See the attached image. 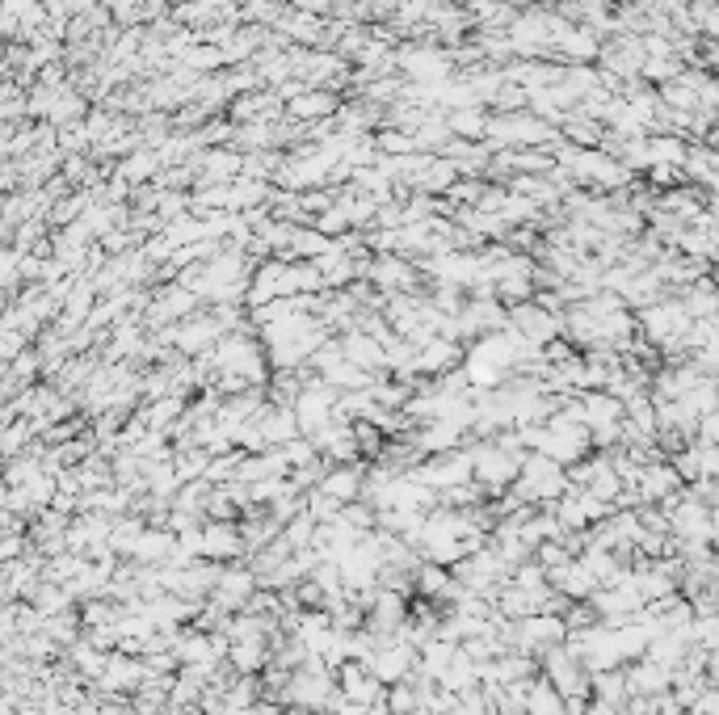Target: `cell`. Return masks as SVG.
<instances>
[{
  "label": "cell",
  "instance_id": "4fadbf2b",
  "mask_svg": "<svg viewBox=\"0 0 719 715\" xmlns=\"http://www.w3.org/2000/svg\"><path fill=\"white\" fill-rule=\"evenodd\" d=\"M244 535H240V522H207L202 526V556L228 564L236 556H244Z\"/></svg>",
  "mask_w": 719,
  "mask_h": 715
},
{
  "label": "cell",
  "instance_id": "ac0fdd59",
  "mask_svg": "<svg viewBox=\"0 0 719 715\" xmlns=\"http://www.w3.org/2000/svg\"><path fill=\"white\" fill-rule=\"evenodd\" d=\"M417 451L421 455H446V451H455V446L463 442V425H455V421H446V417H438V421H421V429H417Z\"/></svg>",
  "mask_w": 719,
  "mask_h": 715
},
{
  "label": "cell",
  "instance_id": "d6a6232c",
  "mask_svg": "<svg viewBox=\"0 0 719 715\" xmlns=\"http://www.w3.org/2000/svg\"><path fill=\"white\" fill-rule=\"evenodd\" d=\"M564 135L577 143V148H589V143H602V139H606V131H602V127H593L589 118H568Z\"/></svg>",
  "mask_w": 719,
  "mask_h": 715
},
{
  "label": "cell",
  "instance_id": "603a6c76",
  "mask_svg": "<svg viewBox=\"0 0 719 715\" xmlns=\"http://www.w3.org/2000/svg\"><path fill=\"white\" fill-rule=\"evenodd\" d=\"M143 530H148V522H143L139 514H122L114 518V530H110V551L118 560H131L135 556V547L143 539Z\"/></svg>",
  "mask_w": 719,
  "mask_h": 715
},
{
  "label": "cell",
  "instance_id": "74e56055",
  "mask_svg": "<svg viewBox=\"0 0 719 715\" xmlns=\"http://www.w3.org/2000/svg\"><path fill=\"white\" fill-rule=\"evenodd\" d=\"M295 5L307 13H324V9H337V0H295Z\"/></svg>",
  "mask_w": 719,
  "mask_h": 715
},
{
  "label": "cell",
  "instance_id": "d4e9b609",
  "mask_svg": "<svg viewBox=\"0 0 719 715\" xmlns=\"http://www.w3.org/2000/svg\"><path fill=\"white\" fill-rule=\"evenodd\" d=\"M366 278H371L379 291H400V286L413 282V270L404 265V257H383L375 265H366Z\"/></svg>",
  "mask_w": 719,
  "mask_h": 715
},
{
  "label": "cell",
  "instance_id": "836d02e7",
  "mask_svg": "<svg viewBox=\"0 0 719 715\" xmlns=\"http://www.w3.org/2000/svg\"><path fill=\"white\" fill-rule=\"evenodd\" d=\"M690 451H694V459H698V472H703V480H719V446L698 438Z\"/></svg>",
  "mask_w": 719,
  "mask_h": 715
},
{
  "label": "cell",
  "instance_id": "8fae6325",
  "mask_svg": "<svg viewBox=\"0 0 719 715\" xmlns=\"http://www.w3.org/2000/svg\"><path fill=\"white\" fill-rule=\"evenodd\" d=\"M337 682H341L345 699L358 703V707H371V703H383V699H387V686H383L362 661H345V665L337 669Z\"/></svg>",
  "mask_w": 719,
  "mask_h": 715
},
{
  "label": "cell",
  "instance_id": "44dd1931",
  "mask_svg": "<svg viewBox=\"0 0 719 715\" xmlns=\"http://www.w3.org/2000/svg\"><path fill=\"white\" fill-rule=\"evenodd\" d=\"M274 661V648L270 640H236L228 652V665L236 673H265V665Z\"/></svg>",
  "mask_w": 719,
  "mask_h": 715
},
{
  "label": "cell",
  "instance_id": "8d00e7d4",
  "mask_svg": "<svg viewBox=\"0 0 719 715\" xmlns=\"http://www.w3.org/2000/svg\"><path fill=\"white\" fill-rule=\"evenodd\" d=\"M698 438H703V442H715V446H719V408H715V413H707L703 421H698Z\"/></svg>",
  "mask_w": 719,
  "mask_h": 715
},
{
  "label": "cell",
  "instance_id": "5bb4252c",
  "mask_svg": "<svg viewBox=\"0 0 719 715\" xmlns=\"http://www.w3.org/2000/svg\"><path fill=\"white\" fill-rule=\"evenodd\" d=\"M316 488H320V493H328L333 501H341V505H354L366 493V472H362L358 463H337V467H328Z\"/></svg>",
  "mask_w": 719,
  "mask_h": 715
},
{
  "label": "cell",
  "instance_id": "1f68e13d",
  "mask_svg": "<svg viewBox=\"0 0 719 715\" xmlns=\"http://www.w3.org/2000/svg\"><path fill=\"white\" fill-rule=\"evenodd\" d=\"M278 30H282V34H291V38H307V43H316V38H320V22H316V13H307V9L278 17Z\"/></svg>",
  "mask_w": 719,
  "mask_h": 715
},
{
  "label": "cell",
  "instance_id": "4dcf8cb0",
  "mask_svg": "<svg viewBox=\"0 0 719 715\" xmlns=\"http://www.w3.org/2000/svg\"><path fill=\"white\" fill-rule=\"evenodd\" d=\"M648 156L652 165H686V139H673V135H661V139H648Z\"/></svg>",
  "mask_w": 719,
  "mask_h": 715
},
{
  "label": "cell",
  "instance_id": "d590c367",
  "mask_svg": "<svg viewBox=\"0 0 719 715\" xmlns=\"http://www.w3.org/2000/svg\"><path fill=\"white\" fill-rule=\"evenodd\" d=\"M619 715H661V694H631Z\"/></svg>",
  "mask_w": 719,
  "mask_h": 715
},
{
  "label": "cell",
  "instance_id": "83f0119b",
  "mask_svg": "<svg viewBox=\"0 0 719 715\" xmlns=\"http://www.w3.org/2000/svg\"><path fill=\"white\" fill-rule=\"evenodd\" d=\"M446 122H450V131L463 135V139H484V135H488V118H484V110H480V106L450 110V114H446Z\"/></svg>",
  "mask_w": 719,
  "mask_h": 715
},
{
  "label": "cell",
  "instance_id": "7bdbcfd3",
  "mask_svg": "<svg viewBox=\"0 0 719 715\" xmlns=\"http://www.w3.org/2000/svg\"><path fill=\"white\" fill-rule=\"evenodd\" d=\"M715 5H719V0H715Z\"/></svg>",
  "mask_w": 719,
  "mask_h": 715
},
{
  "label": "cell",
  "instance_id": "2e32d148",
  "mask_svg": "<svg viewBox=\"0 0 719 715\" xmlns=\"http://www.w3.org/2000/svg\"><path fill=\"white\" fill-rule=\"evenodd\" d=\"M627 682H631V694H669L673 690V669L652 661V657H640L627 665Z\"/></svg>",
  "mask_w": 719,
  "mask_h": 715
},
{
  "label": "cell",
  "instance_id": "e0dca14e",
  "mask_svg": "<svg viewBox=\"0 0 719 715\" xmlns=\"http://www.w3.org/2000/svg\"><path fill=\"white\" fill-rule=\"evenodd\" d=\"M463 350H459V341H450V337H434V341H425L421 350H417V371L421 375H450L459 366Z\"/></svg>",
  "mask_w": 719,
  "mask_h": 715
},
{
  "label": "cell",
  "instance_id": "9a60e30c",
  "mask_svg": "<svg viewBox=\"0 0 719 715\" xmlns=\"http://www.w3.org/2000/svg\"><path fill=\"white\" fill-rule=\"evenodd\" d=\"M581 408H585L589 434H602V429H614V425L627 421V404L619 396H610V392H585Z\"/></svg>",
  "mask_w": 719,
  "mask_h": 715
},
{
  "label": "cell",
  "instance_id": "7402d4cb",
  "mask_svg": "<svg viewBox=\"0 0 719 715\" xmlns=\"http://www.w3.org/2000/svg\"><path fill=\"white\" fill-rule=\"evenodd\" d=\"M341 350H345L349 362H358L362 371H375V366L387 362V345H383L379 337H371V333H349V337L341 341Z\"/></svg>",
  "mask_w": 719,
  "mask_h": 715
},
{
  "label": "cell",
  "instance_id": "8992f818",
  "mask_svg": "<svg viewBox=\"0 0 719 715\" xmlns=\"http://www.w3.org/2000/svg\"><path fill=\"white\" fill-rule=\"evenodd\" d=\"M543 673L551 678V686L564 694V699H593V673H589V665L568 644L547 652V657H543Z\"/></svg>",
  "mask_w": 719,
  "mask_h": 715
},
{
  "label": "cell",
  "instance_id": "4316f807",
  "mask_svg": "<svg viewBox=\"0 0 719 715\" xmlns=\"http://www.w3.org/2000/svg\"><path fill=\"white\" fill-rule=\"evenodd\" d=\"M328 110H337V101H333V93H299L295 101H286V114L291 118H316V122H324V114Z\"/></svg>",
  "mask_w": 719,
  "mask_h": 715
},
{
  "label": "cell",
  "instance_id": "e575fe53",
  "mask_svg": "<svg viewBox=\"0 0 719 715\" xmlns=\"http://www.w3.org/2000/svg\"><path fill=\"white\" fill-rule=\"evenodd\" d=\"M156 165H160V156H152V152H139V156H131V160H122V177L127 181H143L148 173H156Z\"/></svg>",
  "mask_w": 719,
  "mask_h": 715
},
{
  "label": "cell",
  "instance_id": "277c9868",
  "mask_svg": "<svg viewBox=\"0 0 719 715\" xmlns=\"http://www.w3.org/2000/svg\"><path fill=\"white\" fill-rule=\"evenodd\" d=\"M690 324L694 316L686 312V303L682 299H661V303H652V308L640 312V333L652 341V345H661V350H686V333H690Z\"/></svg>",
  "mask_w": 719,
  "mask_h": 715
},
{
  "label": "cell",
  "instance_id": "7a4b0ae2",
  "mask_svg": "<svg viewBox=\"0 0 719 715\" xmlns=\"http://www.w3.org/2000/svg\"><path fill=\"white\" fill-rule=\"evenodd\" d=\"M522 459L526 451H509L501 438H484L471 446V467H476V484L480 488H492V493H501V488H513L522 476Z\"/></svg>",
  "mask_w": 719,
  "mask_h": 715
},
{
  "label": "cell",
  "instance_id": "3957f363",
  "mask_svg": "<svg viewBox=\"0 0 719 715\" xmlns=\"http://www.w3.org/2000/svg\"><path fill=\"white\" fill-rule=\"evenodd\" d=\"M505 640L513 652H526V657H547L551 648L568 644V623L564 615H530L518 623H505Z\"/></svg>",
  "mask_w": 719,
  "mask_h": 715
},
{
  "label": "cell",
  "instance_id": "52a82bcc",
  "mask_svg": "<svg viewBox=\"0 0 719 715\" xmlns=\"http://www.w3.org/2000/svg\"><path fill=\"white\" fill-rule=\"evenodd\" d=\"M148 682V661L143 657H131V652H110V665L106 673L93 682V694H139V686Z\"/></svg>",
  "mask_w": 719,
  "mask_h": 715
},
{
  "label": "cell",
  "instance_id": "60d3db41",
  "mask_svg": "<svg viewBox=\"0 0 719 715\" xmlns=\"http://www.w3.org/2000/svg\"><path fill=\"white\" fill-rule=\"evenodd\" d=\"M106 5H110V9H114V5H118V0H106Z\"/></svg>",
  "mask_w": 719,
  "mask_h": 715
},
{
  "label": "cell",
  "instance_id": "ba28073f",
  "mask_svg": "<svg viewBox=\"0 0 719 715\" xmlns=\"http://www.w3.org/2000/svg\"><path fill=\"white\" fill-rule=\"evenodd\" d=\"M261 589V581H257V572H253V564H223V577H219V585H215V594L207 598V602H215V606H223L228 615H240L244 606L253 602V594Z\"/></svg>",
  "mask_w": 719,
  "mask_h": 715
},
{
  "label": "cell",
  "instance_id": "6da1fadb",
  "mask_svg": "<svg viewBox=\"0 0 719 715\" xmlns=\"http://www.w3.org/2000/svg\"><path fill=\"white\" fill-rule=\"evenodd\" d=\"M568 467L547 459L543 451H526L522 459V476L513 484V497L526 501V505H556L568 493Z\"/></svg>",
  "mask_w": 719,
  "mask_h": 715
},
{
  "label": "cell",
  "instance_id": "d6986e66",
  "mask_svg": "<svg viewBox=\"0 0 719 715\" xmlns=\"http://www.w3.org/2000/svg\"><path fill=\"white\" fill-rule=\"evenodd\" d=\"M627 699H631L627 665L593 673V703H598V707H606V711H623V703H627Z\"/></svg>",
  "mask_w": 719,
  "mask_h": 715
},
{
  "label": "cell",
  "instance_id": "f35d334b",
  "mask_svg": "<svg viewBox=\"0 0 719 715\" xmlns=\"http://www.w3.org/2000/svg\"><path fill=\"white\" fill-rule=\"evenodd\" d=\"M282 715H328V711H312V707H286Z\"/></svg>",
  "mask_w": 719,
  "mask_h": 715
},
{
  "label": "cell",
  "instance_id": "b9f144b4",
  "mask_svg": "<svg viewBox=\"0 0 719 715\" xmlns=\"http://www.w3.org/2000/svg\"><path fill=\"white\" fill-rule=\"evenodd\" d=\"M9 715H17V711H9Z\"/></svg>",
  "mask_w": 719,
  "mask_h": 715
},
{
  "label": "cell",
  "instance_id": "f546056e",
  "mask_svg": "<svg viewBox=\"0 0 719 715\" xmlns=\"http://www.w3.org/2000/svg\"><path fill=\"white\" fill-rule=\"evenodd\" d=\"M560 51H564V59H572V64H585V59L602 55V47H598V30H572L564 43H560Z\"/></svg>",
  "mask_w": 719,
  "mask_h": 715
},
{
  "label": "cell",
  "instance_id": "f1b7e54d",
  "mask_svg": "<svg viewBox=\"0 0 719 715\" xmlns=\"http://www.w3.org/2000/svg\"><path fill=\"white\" fill-rule=\"evenodd\" d=\"M55 127H80V118H85V101H80L76 93H68V85L55 93V106L47 114Z\"/></svg>",
  "mask_w": 719,
  "mask_h": 715
},
{
  "label": "cell",
  "instance_id": "ffe728a7",
  "mask_svg": "<svg viewBox=\"0 0 719 715\" xmlns=\"http://www.w3.org/2000/svg\"><path fill=\"white\" fill-rule=\"evenodd\" d=\"M526 715H568V699L551 686L547 673H534L526 682Z\"/></svg>",
  "mask_w": 719,
  "mask_h": 715
},
{
  "label": "cell",
  "instance_id": "9c48e42d",
  "mask_svg": "<svg viewBox=\"0 0 719 715\" xmlns=\"http://www.w3.org/2000/svg\"><path fill=\"white\" fill-rule=\"evenodd\" d=\"M509 329H518L534 345H551L564 337V316L543 308V303H518V308H509Z\"/></svg>",
  "mask_w": 719,
  "mask_h": 715
},
{
  "label": "cell",
  "instance_id": "484cf974",
  "mask_svg": "<svg viewBox=\"0 0 719 715\" xmlns=\"http://www.w3.org/2000/svg\"><path fill=\"white\" fill-rule=\"evenodd\" d=\"M194 308V291H186V286H169V291H160L156 299H152V324H160V320H177V316H186Z\"/></svg>",
  "mask_w": 719,
  "mask_h": 715
},
{
  "label": "cell",
  "instance_id": "cb8c5ba5",
  "mask_svg": "<svg viewBox=\"0 0 719 715\" xmlns=\"http://www.w3.org/2000/svg\"><path fill=\"white\" fill-rule=\"evenodd\" d=\"M682 303H686V312L694 320H711V316H719V286L707 282V278H698L694 286H686Z\"/></svg>",
  "mask_w": 719,
  "mask_h": 715
},
{
  "label": "cell",
  "instance_id": "7c38bea8",
  "mask_svg": "<svg viewBox=\"0 0 719 715\" xmlns=\"http://www.w3.org/2000/svg\"><path fill=\"white\" fill-rule=\"evenodd\" d=\"M547 577H551V589H556V594H564L568 602H589V598L602 589L598 577H593V572L581 564V556L568 560V564H560V568H551Z\"/></svg>",
  "mask_w": 719,
  "mask_h": 715
},
{
  "label": "cell",
  "instance_id": "5b68a950",
  "mask_svg": "<svg viewBox=\"0 0 719 715\" xmlns=\"http://www.w3.org/2000/svg\"><path fill=\"white\" fill-rule=\"evenodd\" d=\"M215 366H219V375H236L244 383H261L265 379V350L244 333H223L219 345H215Z\"/></svg>",
  "mask_w": 719,
  "mask_h": 715
},
{
  "label": "cell",
  "instance_id": "30bf717a",
  "mask_svg": "<svg viewBox=\"0 0 719 715\" xmlns=\"http://www.w3.org/2000/svg\"><path fill=\"white\" fill-rule=\"evenodd\" d=\"M686 480L677 476V467L665 463V459H656V463H644V472H640V484L631 488L635 497H640V505H665L673 493H682Z\"/></svg>",
  "mask_w": 719,
  "mask_h": 715
},
{
  "label": "cell",
  "instance_id": "ab89813d",
  "mask_svg": "<svg viewBox=\"0 0 719 715\" xmlns=\"http://www.w3.org/2000/svg\"><path fill=\"white\" fill-rule=\"evenodd\" d=\"M505 5H513V9H526V5H534V0H505Z\"/></svg>",
  "mask_w": 719,
  "mask_h": 715
}]
</instances>
